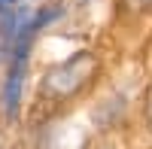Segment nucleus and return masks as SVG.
Instances as JSON below:
<instances>
[{
	"label": "nucleus",
	"instance_id": "obj_1",
	"mask_svg": "<svg viewBox=\"0 0 152 149\" xmlns=\"http://www.w3.org/2000/svg\"><path fill=\"white\" fill-rule=\"evenodd\" d=\"M97 70V61L91 52H79L67 58L64 64H55L52 70L46 73L43 79V94H49L52 101H67V97H73L76 91H82L88 79L94 76Z\"/></svg>",
	"mask_w": 152,
	"mask_h": 149
},
{
	"label": "nucleus",
	"instance_id": "obj_3",
	"mask_svg": "<svg viewBox=\"0 0 152 149\" xmlns=\"http://www.w3.org/2000/svg\"><path fill=\"white\" fill-rule=\"evenodd\" d=\"M3 37H12V34H9V28H6V31H0V46H3Z\"/></svg>",
	"mask_w": 152,
	"mask_h": 149
},
{
	"label": "nucleus",
	"instance_id": "obj_2",
	"mask_svg": "<svg viewBox=\"0 0 152 149\" xmlns=\"http://www.w3.org/2000/svg\"><path fill=\"white\" fill-rule=\"evenodd\" d=\"M12 3H15V0H0V15H3V12H9Z\"/></svg>",
	"mask_w": 152,
	"mask_h": 149
}]
</instances>
